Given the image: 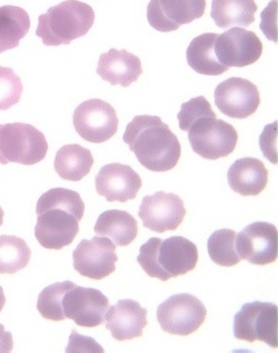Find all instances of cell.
Segmentation results:
<instances>
[{"mask_svg":"<svg viewBox=\"0 0 278 353\" xmlns=\"http://www.w3.org/2000/svg\"><path fill=\"white\" fill-rule=\"evenodd\" d=\"M123 141L139 163L150 171H171L182 156L179 139L158 116L134 117L127 125Z\"/></svg>","mask_w":278,"mask_h":353,"instance_id":"obj_1","label":"cell"},{"mask_svg":"<svg viewBox=\"0 0 278 353\" xmlns=\"http://www.w3.org/2000/svg\"><path fill=\"white\" fill-rule=\"evenodd\" d=\"M95 12L91 6L78 0H66L51 7L39 17L36 35L43 45H70L72 40L87 35L92 28Z\"/></svg>","mask_w":278,"mask_h":353,"instance_id":"obj_2","label":"cell"},{"mask_svg":"<svg viewBox=\"0 0 278 353\" xmlns=\"http://www.w3.org/2000/svg\"><path fill=\"white\" fill-rule=\"evenodd\" d=\"M47 142L39 130L28 123L0 125V163L32 165L47 156Z\"/></svg>","mask_w":278,"mask_h":353,"instance_id":"obj_3","label":"cell"},{"mask_svg":"<svg viewBox=\"0 0 278 353\" xmlns=\"http://www.w3.org/2000/svg\"><path fill=\"white\" fill-rule=\"evenodd\" d=\"M234 337L239 341H260L278 348V308L271 303H245L234 316Z\"/></svg>","mask_w":278,"mask_h":353,"instance_id":"obj_4","label":"cell"},{"mask_svg":"<svg viewBox=\"0 0 278 353\" xmlns=\"http://www.w3.org/2000/svg\"><path fill=\"white\" fill-rule=\"evenodd\" d=\"M188 132L193 152L207 160L228 157L239 141L233 125L217 117L201 118L194 122Z\"/></svg>","mask_w":278,"mask_h":353,"instance_id":"obj_5","label":"cell"},{"mask_svg":"<svg viewBox=\"0 0 278 353\" xmlns=\"http://www.w3.org/2000/svg\"><path fill=\"white\" fill-rule=\"evenodd\" d=\"M206 307L191 294H176L160 305L157 319L162 330L171 335L189 336L206 320Z\"/></svg>","mask_w":278,"mask_h":353,"instance_id":"obj_6","label":"cell"},{"mask_svg":"<svg viewBox=\"0 0 278 353\" xmlns=\"http://www.w3.org/2000/svg\"><path fill=\"white\" fill-rule=\"evenodd\" d=\"M74 125L83 139L100 144L117 133L119 119L111 105L100 99H92L76 108Z\"/></svg>","mask_w":278,"mask_h":353,"instance_id":"obj_7","label":"cell"},{"mask_svg":"<svg viewBox=\"0 0 278 353\" xmlns=\"http://www.w3.org/2000/svg\"><path fill=\"white\" fill-rule=\"evenodd\" d=\"M235 249L239 259L250 264H272L278 257L277 228L266 221L253 223L236 234Z\"/></svg>","mask_w":278,"mask_h":353,"instance_id":"obj_8","label":"cell"},{"mask_svg":"<svg viewBox=\"0 0 278 353\" xmlns=\"http://www.w3.org/2000/svg\"><path fill=\"white\" fill-rule=\"evenodd\" d=\"M264 51L258 36L245 28H234L218 35L215 52L219 62L226 68H245L256 63Z\"/></svg>","mask_w":278,"mask_h":353,"instance_id":"obj_9","label":"cell"},{"mask_svg":"<svg viewBox=\"0 0 278 353\" xmlns=\"http://www.w3.org/2000/svg\"><path fill=\"white\" fill-rule=\"evenodd\" d=\"M116 248L111 240L105 236L83 240L72 254L74 268L83 276L102 280L116 270Z\"/></svg>","mask_w":278,"mask_h":353,"instance_id":"obj_10","label":"cell"},{"mask_svg":"<svg viewBox=\"0 0 278 353\" xmlns=\"http://www.w3.org/2000/svg\"><path fill=\"white\" fill-rule=\"evenodd\" d=\"M214 97L218 110L234 119L248 118L257 112L260 105L258 88L244 78H228L219 83Z\"/></svg>","mask_w":278,"mask_h":353,"instance_id":"obj_11","label":"cell"},{"mask_svg":"<svg viewBox=\"0 0 278 353\" xmlns=\"http://www.w3.org/2000/svg\"><path fill=\"white\" fill-rule=\"evenodd\" d=\"M206 0H150L147 19L158 32H169L201 19Z\"/></svg>","mask_w":278,"mask_h":353,"instance_id":"obj_12","label":"cell"},{"mask_svg":"<svg viewBox=\"0 0 278 353\" xmlns=\"http://www.w3.org/2000/svg\"><path fill=\"white\" fill-rule=\"evenodd\" d=\"M186 214V208L180 196L164 192L144 196L138 212L144 226L158 234L176 230Z\"/></svg>","mask_w":278,"mask_h":353,"instance_id":"obj_13","label":"cell"},{"mask_svg":"<svg viewBox=\"0 0 278 353\" xmlns=\"http://www.w3.org/2000/svg\"><path fill=\"white\" fill-rule=\"evenodd\" d=\"M66 318L83 327H96L105 322L109 301L102 292L91 288L74 286L63 299Z\"/></svg>","mask_w":278,"mask_h":353,"instance_id":"obj_14","label":"cell"},{"mask_svg":"<svg viewBox=\"0 0 278 353\" xmlns=\"http://www.w3.org/2000/svg\"><path fill=\"white\" fill-rule=\"evenodd\" d=\"M97 194L109 202H127L136 198L142 188L138 173L127 164L110 163L98 172L95 179Z\"/></svg>","mask_w":278,"mask_h":353,"instance_id":"obj_15","label":"cell"},{"mask_svg":"<svg viewBox=\"0 0 278 353\" xmlns=\"http://www.w3.org/2000/svg\"><path fill=\"white\" fill-rule=\"evenodd\" d=\"M79 232V221L63 210H50L38 215L36 239L49 250H62L75 240Z\"/></svg>","mask_w":278,"mask_h":353,"instance_id":"obj_16","label":"cell"},{"mask_svg":"<svg viewBox=\"0 0 278 353\" xmlns=\"http://www.w3.org/2000/svg\"><path fill=\"white\" fill-rule=\"evenodd\" d=\"M146 308L133 299H121L105 314L106 328L116 341H132L142 336L148 324Z\"/></svg>","mask_w":278,"mask_h":353,"instance_id":"obj_17","label":"cell"},{"mask_svg":"<svg viewBox=\"0 0 278 353\" xmlns=\"http://www.w3.org/2000/svg\"><path fill=\"white\" fill-rule=\"evenodd\" d=\"M157 259L160 268L169 280L192 272L199 261V252L189 239L175 236L162 240Z\"/></svg>","mask_w":278,"mask_h":353,"instance_id":"obj_18","label":"cell"},{"mask_svg":"<svg viewBox=\"0 0 278 353\" xmlns=\"http://www.w3.org/2000/svg\"><path fill=\"white\" fill-rule=\"evenodd\" d=\"M97 75L111 85L129 88L142 75V63L137 55L112 48L100 55Z\"/></svg>","mask_w":278,"mask_h":353,"instance_id":"obj_19","label":"cell"},{"mask_svg":"<svg viewBox=\"0 0 278 353\" xmlns=\"http://www.w3.org/2000/svg\"><path fill=\"white\" fill-rule=\"evenodd\" d=\"M268 172L257 158L236 160L228 171V182L231 190L244 196H256L266 190Z\"/></svg>","mask_w":278,"mask_h":353,"instance_id":"obj_20","label":"cell"},{"mask_svg":"<svg viewBox=\"0 0 278 353\" xmlns=\"http://www.w3.org/2000/svg\"><path fill=\"white\" fill-rule=\"evenodd\" d=\"M98 236L109 238L116 246H127L136 239L138 224L129 212L109 210L97 219L94 227Z\"/></svg>","mask_w":278,"mask_h":353,"instance_id":"obj_21","label":"cell"},{"mask_svg":"<svg viewBox=\"0 0 278 353\" xmlns=\"http://www.w3.org/2000/svg\"><path fill=\"white\" fill-rule=\"evenodd\" d=\"M218 35L216 32L202 34L194 38L186 49V62L197 74L219 76L228 72V68L219 62L215 52V41Z\"/></svg>","mask_w":278,"mask_h":353,"instance_id":"obj_22","label":"cell"},{"mask_svg":"<svg viewBox=\"0 0 278 353\" xmlns=\"http://www.w3.org/2000/svg\"><path fill=\"white\" fill-rule=\"evenodd\" d=\"M94 164L92 152L78 144L65 145L56 152L54 169L63 179L79 182Z\"/></svg>","mask_w":278,"mask_h":353,"instance_id":"obj_23","label":"cell"},{"mask_svg":"<svg viewBox=\"0 0 278 353\" xmlns=\"http://www.w3.org/2000/svg\"><path fill=\"white\" fill-rule=\"evenodd\" d=\"M257 10L255 0H213L211 15L218 28H247L255 22Z\"/></svg>","mask_w":278,"mask_h":353,"instance_id":"obj_24","label":"cell"},{"mask_svg":"<svg viewBox=\"0 0 278 353\" xmlns=\"http://www.w3.org/2000/svg\"><path fill=\"white\" fill-rule=\"evenodd\" d=\"M30 28V15L24 9L15 6L0 7V53L19 47Z\"/></svg>","mask_w":278,"mask_h":353,"instance_id":"obj_25","label":"cell"},{"mask_svg":"<svg viewBox=\"0 0 278 353\" xmlns=\"http://www.w3.org/2000/svg\"><path fill=\"white\" fill-rule=\"evenodd\" d=\"M50 210H63L81 221L85 214V203L78 192L66 188H53L40 196L38 200L37 214Z\"/></svg>","mask_w":278,"mask_h":353,"instance_id":"obj_26","label":"cell"},{"mask_svg":"<svg viewBox=\"0 0 278 353\" xmlns=\"http://www.w3.org/2000/svg\"><path fill=\"white\" fill-rule=\"evenodd\" d=\"M32 251L24 240L0 236V274H13L28 266Z\"/></svg>","mask_w":278,"mask_h":353,"instance_id":"obj_27","label":"cell"},{"mask_svg":"<svg viewBox=\"0 0 278 353\" xmlns=\"http://www.w3.org/2000/svg\"><path fill=\"white\" fill-rule=\"evenodd\" d=\"M236 232L232 229H220L209 236L207 250L211 261L222 267H232L241 261L235 249Z\"/></svg>","mask_w":278,"mask_h":353,"instance_id":"obj_28","label":"cell"},{"mask_svg":"<svg viewBox=\"0 0 278 353\" xmlns=\"http://www.w3.org/2000/svg\"><path fill=\"white\" fill-rule=\"evenodd\" d=\"M76 286L70 281L57 282L43 290L38 297L37 309L43 318L51 321H63L66 319L63 308L65 294Z\"/></svg>","mask_w":278,"mask_h":353,"instance_id":"obj_29","label":"cell"},{"mask_svg":"<svg viewBox=\"0 0 278 353\" xmlns=\"http://www.w3.org/2000/svg\"><path fill=\"white\" fill-rule=\"evenodd\" d=\"M23 83L13 70L0 66V110H7L20 102Z\"/></svg>","mask_w":278,"mask_h":353,"instance_id":"obj_30","label":"cell"},{"mask_svg":"<svg viewBox=\"0 0 278 353\" xmlns=\"http://www.w3.org/2000/svg\"><path fill=\"white\" fill-rule=\"evenodd\" d=\"M205 117H217V114L213 112L211 103L205 97H194L182 105V110L178 114L179 127L188 132L194 122Z\"/></svg>","mask_w":278,"mask_h":353,"instance_id":"obj_31","label":"cell"},{"mask_svg":"<svg viewBox=\"0 0 278 353\" xmlns=\"http://www.w3.org/2000/svg\"><path fill=\"white\" fill-rule=\"evenodd\" d=\"M161 241L162 239L160 238H151L148 240L139 250L137 261L148 276L151 278L160 279L161 281H167L169 279L165 276L164 272H162L159 264H158V248Z\"/></svg>","mask_w":278,"mask_h":353,"instance_id":"obj_32","label":"cell"},{"mask_svg":"<svg viewBox=\"0 0 278 353\" xmlns=\"http://www.w3.org/2000/svg\"><path fill=\"white\" fill-rule=\"evenodd\" d=\"M260 147L264 157L272 163L277 164V121L264 128L260 137Z\"/></svg>","mask_w":278,"mask_h":353,"instance_id":"obj_33","label":"cell"},{"mask_svg":"<svg viewBox=\"0 0 278 353\" xmlns=\"http://www.w3.org/2000/svg\"><path fill=\"white\" fill-rule=\"evenodd\" d=\"M261 30H264V35L272 41L277 43V0L271 1L261 14Z\"/></svg>","mask_w":278,"mask_h":353,"instance_id":"obj_34","label":"cell"},{"mask_svg":"<svg viewBox=\"0 0 278 353\" xmlns=\"http://www.w3.org/2000/svg\"><path fill=\"white\" fill-rule=\"evenodd\" d=\"M13 350L12 334L5 330V326L0 324V353L11 352Z\"/></svg>","mask_w":278,"mask_h":353,"instance_id":"obj_35","label":"cell"},{"mask_svg":"<svg viewBox=\"0 0 278 353\" xmlns=\"http://www.w3.org/2000/svg\"><path fill=\"white\" fill-rule=\"evenodd\" d=\"M6 303V296L5 294H3V288L0 285V312L3 310V307H5Z\"/></svg>","mask_w":278,"mask_h":353,"instance_id":"obj_36","label":"cell"},{"mask_svg":"<svg viewBox=\"0 0 278 353\" xmlns=\"http://www.w3.org/2000/svg\"><path fill=\"white\" fill-rule=\"evenodd\" d=\"M3 216H5V213H3V209L0 207V226L3 224Z\"/></svg>","mask_w":278,"mask_h":353,"instance_id":"obj_37","label":"cell"}]
</instances>
